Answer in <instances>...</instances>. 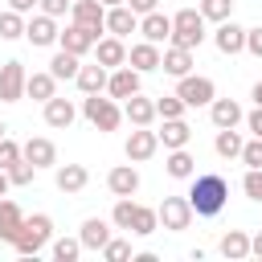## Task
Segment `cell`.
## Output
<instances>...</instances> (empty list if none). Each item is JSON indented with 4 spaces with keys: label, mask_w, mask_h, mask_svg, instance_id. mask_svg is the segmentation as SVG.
Returning a JSON list of instances; mask_svg holds the SVG:
<instances>
[{
    "label": "cell",
    "mask_w": 262,
    "mask_h": 262,
    "mask_svg": "<svg viewBox=\"0 0 262 262\" xmlns=\"http://www.w3.org/2000/svg\"><path fill=\"white\" fill-rule=\"evenodd\" d=\"M53 94H57V78H53L49 70H37V74H29V78H25V98L49 102Z\"/></svg>",
    "instance_id": "83f0119b"
},
{
    "label": "cell",
    "mask_w": 262,
    "mask_h": 262,
    "mask_svg": "<svg viewBox=\"0 0 262 262\" xmlns=\"http://www.w3.org/2000/svg\"><path fill=\"white\" fill-rule=\"evenodd\" d=\"M156 217H160V225L168 233H180V229L192 225V205H188V196H164L160 209H156Z\"/></svg>",
    "instance_id": "8992f818"
},
{
    "label": "cell",
    "mask_w": 262,
    "mask_h": 262,
    "mask_svg": "<svg viewBox=\"0 0 262 262\" xmlns=\"http://www.w3.org/2000/svg\"><path fill=\"white\" fill-rule=\"evenodd\" d=\"M188 205H192V217H217L229 201V180L221 172H192V184H188Z\"/></svg>",
    "instance_id": "6da1fadb"
},
{
    "label": "cell",
    "mask_w": 262,
    "mask_h": 262,
    "mask_svg": "<svg viewBox=\"0 0 262 262\" xmlns=\"http://www.w3.org/2000/svg\"><path fill=\"white\" fill-rule=\"evenodd\" d=\"M160 135V143L172 151V147H188V139H192V127L184 123V119H164V131H156Z\"/></svg>",
    "instance_id": "f546056e"
},
{
    "label": "cell",
    "mask_w": 262,
    "mask_h": 262,
    "mask_svg": "<svg viewBox=\"0 0 262 262\" xmlns=\"http://www.w3.org/2000/svg\"><path fill=\"white\" fill-rule=\"evenodd\" d=\"M37 8H41V12H45V16H53V20H61V16H66V12H70V0H41V4H37Z\"/></svg>",
    "instance_id": "f6af8a7d"
},
{
    "label": "cell",
    "mask_w": 262,
    "mask_h": 262,
    "mask_svg": "<svg viewBox=\"0 0 262 262\" xmlns=\"http://www.w3.org/2000/svg\"><path fill=\"white\" fill-rule=\"evenodd\" d=\"M102 29H106L111 37H127V33H139V16H135L127 4H115V8H106V20H102Z\"/></svg>",
    "instance_id": "ac0fdd59"
},
{
    "label": "cell",
    "mask_w": 262,
    "mask_h": 262,
    "mask_svg": "<svg viewBox=\"0 0 262 262\" xmlns=\"http://www.w3.org/2000/svg\"><path fill=\"white\" fill-rule=\"evenodd\" d=\"M94 61L98 66H106V70H119V66H127V45H123V37H98L94 41Z\"/></svg>",
    "instance_id": "5bb4252c"
},
{
    "label": "cell",
    "mask_w": 262,
    "mask_h": 262,
    "mask_svg": "<svg viewBox=\"0 0 262 262\" xmlns=\"http://www.w3.org/2000/svg\"><path fill=\"white\" fill-rule=\"evenodd\" d=\"M78 66H82V61H78L74 53L57 49V53H53V61H49V74H53V78L61 82V78H74V74H78Z\"/></svg>",
    "instance_id": "836d02e7"
},
{
    "label": "cell",
    "mask_w": 262,
    "mask_h": 262,
    "mask_svg": "<svg viewBox=\"0 0 262 262\" xmlns=\"http://www.w3.org/2000/svg\"><path fill=\"white\" fill-rule=\"evenodd\" d=\"M160 45H151V41H139V45H131L127 49V66L131 70H139V74H151V70H160Z\"/></svg>",
    "instance_id": "7402d4cb"
},
{
    "label": "cell",
    "mask_w": 262,
    "mask_h": 262,
    "mask_svg": "<svg viewBox=\"0 0 262 262\" xmlns=\"http://www.w3.org/2000/svg\"><path fill=\"white\" fill-rule=\"evenodd\" d=\"M70 20H74V25H86V29H94V33H106V29H102L106 8H102L98 0H70Z\"/></svg>",
    "instance_id": "2e32d148"
},
{
    "label": "cell",
    "mask_w": 262,
    "mask_h": 262,
    "mask_svg": "<svg viewBox=\"0 0 262 262\" xmlns=\"http://www.w3.org/2000/svg\"><path fill=\"white\" fill-rule=\"evenodd\" d=\"M246 127H250L254 135H262V106H254V111L246 115Z\"/></svg>",
    "instance_id": "c3c4849f"
},
{
    "label": "cell",
    "mask_w": 262,
    "mask_h": 262,
    "mask_svg": "<svg viewBox=\"0 0 262 262\" xmlns=\"http://www.w3.org/2000/svg\"><path fill=\"white\" fill-rule=\"evenodd\" d=\"M123 151H127V160H131V164H143V160H151V156L160 151V135H156L151 127H135V131L127 135Z\"/></svg>",
    "instance_id": "52a82bcc"
},
{
    "label": "cell",
    "mask_w": 262,
    "mask_h": 262,
    "mask_svg": "<svg viewBox=\"0 0 262 262\" xmlns=\"http://www.w3.org/2000/svg\"><path fill=\"white\" fill-rule=\"evenodd\" d=\"M57 20L53 16H45V12H37V16H29L25 20V37H29V45H37V49H45V45H57Z\"/></svg>",
    "instance_id": "8fae6325"
},
{
    "label": "cell",
    "mask_w": 262,
    "mask_h": 262,
    "mask_svg": "<svg viewBox=\"0 0 262 262\" xmlns=\"http://www.w3.org/2000/svg\"><path fill=\"white\" fill-rule=\"evenodd\" d=\"M106 188H111L115 196H135V192H139V172H135V164L111 168V172H106Z\"/></svg>",
    "instance_id": "44dd1931"
},
{
    "label": "cell",
    "mask_w": 262,
    "mask_h": 262,
    "mask_svg": "<svg viewBox=\"0 0 262 262\" xmlns=\"http://www.w3.org/2000/svg\"><path fill=\"white\" fill-rule=\"evenodd\" d=\"M94 41H98V33H94V29H86V25H74V20L57 33V45H61L66 53H74V57L90 53V49H94Z\"/></svg>",
    "instance_id": "ba28073f"
},
{
    "label": "cell",
    "mask_w": 262,
    "mask_h": 262,
    "mask_svg": "<svg viewBox=\"0 0 262 262\" xmlns=\"http://www.w3.org/2000/svg\"><path fill=\"white\" fill-rule=\"evenodd\" d=\"M37 4H41V0H8V8H16L20 16H25V12H33Z\"/></svg>",
    "instance_id": "681fc988"
},
{
    "label": "cell",
    "mask_w": 262,
    "mask_h": 262,
    "mask_svg": "<svg viewBox=\"0 0 262 262\" xmlns=\"http://www.w3.org/2000/svg\"><path fill=\"white\" fill-rule=\"evenodd\" d=\"M20 225H25L20 205H16V201H8V196H0V242H8V246H12V237L20 233Z\"/></svg>",
    "instance_id": "4316f807"
},
{
    "label": "cell",
    "mask_w": 262,
    "mask_h": 262,
    "mask_svg": "<svg viewBox=\"0 0 262 262\" xmlns=\"http://www.w3.org/2000/svg\"><path fill=\"white\" fill-rule=\"evenodd\" d=\"M213 45L225 53V57H233V53H246V29L229 16V20H221L217 25V33H213Z\"/></svg>",
    "instance_id": "7c38bea8"
},
{
    "label": "cell",
    "mask_w": 262,
    "mask_h": 262,
    "mask_svg": "<svg viewBox=\"0 0 262 262\" xmlns=\"http://www.w3.org/2000/svg\"><path fill=\"white\" fill-rule=\"evenodd\" d=\"M209 119H213V127H237L246 119V111H242L237 98H213L209 102Z\"/></svg>",
    "instance_id": "cb8c5ba5"
},
{
    "label": "cell",
    "mask_w": 262,
    "mask_h": 262,
    "mask_svg": "<svg viewBox=\"0 0 262 262\" xmlns=\"http://www.w3.org/2000/svg\"><path fill=\"white\" fill-rule=\"evenodd\" d=\"M250 254H254V258H262V229L250 237Z\"/></svg>",
    "instance_id": "f907efd6"
},
{
    "label": "cell",
    "mask_w": 262,
    "mask_h": 262,
    "mask_svg": "<svg viewBox=\"0 0 262 262\" xmlns=\"http://www.w3.org/2000/svg\"><path fill=\"white\" fill-rule=\"evenodd\" d=\"M4 172H8V184H16V188H25V184H33V176H37V168H33V164H29L25 156H20V160H16L12 168H4Z\"/></svg>",
    "instance_id": "f35d334b"
},
{
    "label": "cell",
    "mask_w": 262,
    "mask_h": 262,
    "mask_svg": "<svg viewBox=\"0 0 262 262\" xmlns=\"http://www.w3.org/2000/svg\"><path fill=\"white\" fill-rule=\"evenodd\" d=\"M139 70H131V66H119V70H111L106 74V94L119 102V98H131V94H139Z\"/></svg>",
    "instance_id": "4fadbf2b"
},
{
    "label": "cell",
    "mask_w": 262,
    "mask_h": 262,
    "mask_svg": "<svg viewBox=\"0 0 262 262\" xmlns=\"http://www.w3.org/2000/svg\"><path fill=\"white\" fill-rule=\"evenodd\" d=\"M246 53H254V57L262 61V25H254V29H246Z\"/></svg>",
    "instance_id": "bcb514c9"
},
{
    "label": "cell",
    "mask_w": 262,
    "mask_h": 262,
    "mask_svg": "<svg viewBox=\"0 0 262 262\" xmlns=\"http://www.w3.org/2000/svg\"><path fill=\"white\" fill-rule=\"evenodd\" d=\"M20 156H25L33 168H57V147H53V139H45V135H29V139L20 143Z\"/></svg>",
    "instance_id": "30bf717a"
},
{
    "label": "cell",
    "mask_w": 262,
    "mask_h": 262,
    "mask_svg": "<svg viewBox=\"0 0 262 262\" xmlns=\"http://www.w3.org/2000/svg\"><path fill=\"white\" fill-rule=\"evenodd\" d=\"M242 143H246V139H242V135H237L233 127H217V139H213V151H217L221 160H237V156H242Z\"/></svg>",
    "instance_id": "1f68e13d"
},
{
    "label": "cell",
    "mask_w": 262,
    "mask_h": 262,
    "mask_svg": "<svg viewBox=\"0 0 262 262\" xmlns=\"http://www.w3.org/2000/svg\"><path fill=\"white\" fill-rule=\"evenodd\" d=\"M78 242H82V250H102V246L111 242V221H102V217H86L82 229H78Z\"/></svg>",
    "instance_id": "d4e9b609"
},
{
    "label": "cell",
    "mask_w": 262,
    "mask_h": 262,
    "mask_svg": "<svg viewBox=\"0 0 262 262\" xmlns=\"http://www.w3.org/2000/svg\"><path fill=\"white\" fill-rule=\"evenodd\" d=\"M53 184H57V192L74 196V192H82V188L90 184V172H86V164H57Z\"/></svg>",
    "instance_id": "9a60e30c"
},
{
    "label": "cell",
    "mask_w": 262,
    "mask_h": 262,
    "mask_svg": "<svg viewBox=\"0 0 262 262\" xmlns=\"http://www.w3.org/2000/svg\"><path fill=\"white\" fill-rule=\"evenodd\" d=\"M139 33H143V41L164 45V41L172 37V16H164L160 8H156V12H143V16H139Z\"/></svg>",
    "instance_id": "d6986e66"
},
{
    "label": "cell",
    "mask_w": 262,
    "mask_h": 262,
    "mask_svg": "<svg viewBox=\"0 0 262 262\" xmlns=\"http://www.w3.org/2000/svg\"><path fill=\"white\" fill-rule=\"evenodd\" d=\"M131 217H135V201H131V196H115L111 225H115V229H131Z\"/></svg>",
    "instance_id": "8d00e7d4"
},
{
    "label": "cell",
    "mask_w": 262,
    "mask_h": 262,
    "mask_svg": "<svg viewBox=\"0 0 262 262\" xmlns=\"http://www.w3.org/2000/svg\"><path fill=\"white\" fill-rule=\"evenodd\" d=\"M123 119L131 127H151L156 123V98H143V94L123 98Z\"/></svg>",
    "instance_id": "e0dca14e"
},
{
    "label": "cell",
    "mask_w": 262,
    "mask_h": 262,
    "mask_svg": "<svg viewBox=\"0 0 262 262\" xmlns=\"http://www.w3.org/2000/svg\"><path fill=\"white\" fill-rule=\"evenodd\" d=\"M16 37H25V16L16 8H8V12H0V41H16Z\"/></svg>",
    "instance_id": "e575fe53"
},
{
    "label": "cell",
    "mask_w": 262,
    "mask_h": 262,
    "mask_svg": "<svg viewBox=\"0 0 262 262\" xmlns=\"http://www.w3.org/2000/svg\"><path fill=\"white\" fill-rule=\"evenodd\" d=\"M82 115H86V123H90L94 131H102V135H106V131H119V123H123V106H119L111 94H106V98H102V94H86V98H82Z\"/></svg>",
    "instance_id": "3957f363"
},
{
    "label": "cell",
    "mask_w": 262,
    "mask_h": 262,
    "mask_svg": "<svg viewBox=\"0 0 262 262\" xmlns=\"http://www.w3.org/2000/svg\"><path fill=\"white\" fill-rule=\"evenodd\" d=\"M205 37H209V33H205V16H201L196 8H180V12L172 16V37H168V45L196 49Z\"/></svg>",
    "instance_id": "277c9868"
},
{
    "label": "cell",
    "mask_w": 262,
    "mask_h": 262,
    "mask_svg": "<svg viewBox=\"0 0 262 262\" xmlns=\"http://www.w3.org/2000/svg\"><path fill=\"white\" fill-rule=\"evenodd\" d=\"M106 66H78V74H74V82H78V90L82 94H106Z\"/></svg>",
    "instance_id": "484cf974"
},
{
    "label": "cell",
    "mask_w": 262,
    "mask_h": 262,
    "mask_svg": "<svg viewBox=\"0 0 262 262\" xmlns=\"http://www.w3.org/2000/svg\"><path fill=\"white\" fill-rule=\"evenodd\" d=\"M49 237H53V217H49V213H33V217H25L20 233L12 237V250H16L20 258H37Z\"/></svg>",
    "instance_id": "7a4b0ae2"
},
{
    "label": "cell",
    "mask_w": 262,
    "mask_h": 262,
    "mask_svg": "<svg viewBox=\"0 0 262 262\" xmlns=\"http://www.w3.org/2000/svg\"><path fill=\"white\" fill-rule=\"evenodd\" d=\"M102 258H106V262H127V258H131V242H127V237H111V242L102 246Z\"/></svg>",
    "instance_id": "60d3db41"
},
{
    "label": "cell",
    "mask_w": 262,
    "mask_h": 262,
    "mask_svg": "<svg viewBox=\"0 0 262 262\" xmlns=\"http://www.w3.org/2000/svg\"><path fill=\"white\" fill-rule=\"evenodd\" d=\"M242 192H246L250 201L262 205V168H246V176H242Z\"/></svg>",
    "instance_id": "7bdbcfd3"
},
{
    "label": "cell",
    "mask_w": 262,
    "mask_h": 262,
    "mask_svg": "<svg viewBox=\"0 0 262 262\" xmlns=\"http://www.w3.org/2000/svg\"><path fill=\"white\" fill-rule=\"evenodd\" d=\"M192 49H180V45H168L164 53H160V70L164 74H172V78H184V74H192Z\"/></svg>",
    "instance_id": "603a6c76"
},
{
    "label": "cell",
    "mask_w": 262,
    "mask_h": 262,
    "mask_svg": "<svg viewBox=\"0 0 262 262\" xmlns=\"http://www.w3.org/2000/svg\"><path fill=\"white\" fill-rule=\"evenodd\" d=\"M184 102L176 98V94H164V98H156V119H184Z\"/></svg>",
    "instance_id": "74e56055"
},
{
    "label": "cell",
    "mask_w": 262,
    "mask_h": 262,
    "mask_svg": "<svg viewBox=\"0 0 262 262\" xmlns=\"http://www.w3.org/2000/svg\"><path fill=\"white\" fill-rule=\"evenodd\" d=\"M160 229V217H156V209H147V205H135V217H131V229L127 233H135V237H151Z\"/></svg>",
    "instance_id": "d6a6232c"
},
{
    "label": "cell",
    "mask_w": 262,
    "mask_h": 262,
    "mask_svg": "<svg viewBox=\"0 0 262 262\" xmlns=\"http://www.w3.org/2000/svg\"><path fill=\"white\" fill-rule=\"evenodd\" d=\"M98 4H102V8H115V4H123V0H98Z\"/></svg>",
    "instance_id": "db71d44e"
},
{
    "label": "cell",
    "mask_w": 262,
    "mask_h": 262,
    "mask_svg": "<svg viewBox=\"0 0 262 262\" xmlns=\"http://www.w3.org/2000/svg\"><path fill=\"white\" fill-rule=\"evenodd\" d=\"M8 188H12V184H8V172L0 168V196H8Z\"/></svg>",
    "instance_id": "f5cc1de1"
},
{
    "label": "cell",
    "mask_w": 262,
    "mask_h": 262,
    "mask_svg": "<svg viewBox=\"0 0 262 262\" xmlns=\"http://www.w3.org/2000/svg\"><path fill=\"white\" fill-rule=\"evenodd\" d=\"M246 168H262V135H254V139H246L242 143V156H237Z\"/></svg>",
    "instance_id": "b9f144b4"
},
{
    "label": "cell",
    "mask_w": 262,
    "mask_h": 262,
    "mask_svg": "<svg viewBox=\"0 0 262 262\" xmlns=\"http://www.w3.org/2000/svg\"><path fill=\"white\" fill-rule=\"evenodd\" d=\"M123 4H127L135 16H143V12H156V8H160V0H123Z\"/></svg>",
    "instance_id": "7dc6e473"
},
{
    "label": "cell",
    "mask_w": 262,
    "mask_h": 262,
    "mask_svg": "<svg viewBox=\"0 0 262 262\" xmlns=\"http://www.w3.org/2000/svg\"><path fill=\"white\" fill-rule=\"evenodd\" d=\"M164 172H168L172 180H192V172H196L192 151H188V147H172V151H168V160H164Z\"/></svg>",
    "instance_id": "f1b7e54d"
},
{
    "label": "cell",
    "mask_w": 262,
    "mask_h": 262,
    "mask_svg": "<svg viewBox=\"0 0 262 262\" xmlns=\"http://www.w3.org/2000/svg\"><path fill=\"white\" fill-rule=\"evenodd\" d=\"M25 78H29V70L20 61H4L0 66V102H20L25 98Z\"/></svg>",
    "instance_id": "9c48e42d"
},
{
    "label": "cell",
    "mask_w": 262,
    "mask_h": 262,
    "mask_svg": "<svg viewBox=\"0 0 262 262\" xmlns=\"http://www.w3.org/2000/svg\"><path fill=\"white\" fill-rule=\"evenodd\" d=\"M4 135H8V127H4V119H0V139H4Z\"/></svg>",
    "instance_id": "11a10c76"
},
{
    "label": "cell",
    "mask_w": 262,
    "mask_h": 262,
    "mask_svg": "<svg viewBox=\"0 0 262 262\" xmlns=\"http://www.w3.org/2000/svg\"><path fill=\"white\" fill-rule=\"evenodd\" d=\"M176 98L184 106H209L217 98V86L205 74H184V78H176Z\"/></svg>",
    "instance_id": "5b68a950"
},
{
    "label": "cell",
    "mask_w": 262,
    "mask_h": 262,
    "mask_svg": "<svg viewBox=\"0 0 262 262\" xmlns=\"http://www.w3.org/2000/svg\"><path fill=\"white\" fill-rule=\"evenodd\" d=\"M41 106H45V127H53V131H66V127L78 119V106H74L70 98H57V94H53V98L41 102Z\"/></svg>",
    "instance_id": "ffe728a7"
},
{
    "label": "cell",
    "mask_w": 262,
    "mask_h": 262,
    "mask_svg": "<svg viewBox=\"0 0 262 262\" xmlns=\"http://www.w3.org/2000/svg\"><path fill=\"white\" fill-rule=\"evenodd\" d=\"M217 250L225 254V258H250V233L246 229H229V233H221V242H217Z\"/></svg>",
    "instance_id": "4dcf8cb0"
},
{
    "label": "cell",
    "mask_w": 262,
    "mask_h": 262,
    "mask_svg": "<svg viewBox=\"0 0 262 262\" xmlns=\"http://www.w3.org/2000/svg\"><path fill=\"white\" fill-rule=\"evenodd\" d=\"M78 254H82V242H78V237H57V242H53V258H57V262H74Z\"/></svg>",
    "instance_id": "ab89813d"
},
{
    "label": "cell",
    "mask_w": 262,
    "mask_h": 262,
    "mask_svg": "<svg viewBox=\"0 0 262 262\" xmlns=\"http://www.w3.org/2000/svg\"><path fill=\"white\" fill-rule=\"evenodd\" d=\"M16 160H20V143L4 135V139H0V168H12Z\"/></svg>",
    "instance_id": "ee69618b"
},
{
    "label": "cell",
    "mask_w": 262,
    "mask_h": 262,
    "mask_svg": "<svg viewBox=\"0 0 262 262\" xmlns=\"http://www.w3.org/2000/svg\"><path fill=\"white\" fill-rule=\"evenodd\" d=\"M250 98H254V106H262V82H254V90H250Z\"/></svg>",
    "instance_id": "816d5d0a"
},
{
    "label": "cell",
    "mask_w": 262,
    "mask_h": 262,
    "mask_svg": "<svg viewBox=\"0 0 262 262\" xmlns=\"http://www.w3.org/2000/svg\"><path fill=\"white\" fill-rule=\"evenodd\" d=\"M196 12H201L205 20H217V25H221V20H229V16H233V0H201V4H196Z\"/></svg>",
    "instance_id": "d590c367"
}]
</instances>
